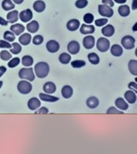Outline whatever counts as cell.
I'll list each match as a JSON object with an SVG mask.
<instances>
[{
	"mask_svg": "<svg viewBox=\"0 0 137 154\" xmlns=\"http://www.w3.org/2000/svg\"><path fill=\"white\" fill-rule=\"evenodd\" d=\"M49 66L45 62H40L35 66V72L38 78L43 79L47 76L49 74Z\"/></svg>",
	"mask_w": 137,
	"mask_h": 154,
	"instance_id": "cell-1",
	"label": "cell"
},
{
	"mask_svg": "<svg viewBox=\"0 0 137 154\" xmlns=\"http://www.w3.org/2000/svg\"><path fill=\"white\" fill-rule=\"evenodd\" d=\"M19 77L20 79H26L30 82L34 81L35 79V75L32 67L21 68L19 72Z\"/></svg>",
	"mask_w": 137,
	"mask_h": 154,
	"instance_id": "cell-2",
	"label": "cell"
},
{
	"mask_svg": "<svg viewBox=\"0 0 137 154\" xmlns=\"http://www.w3.org/2000/svg\"><path fill=\"white\" fill-rule=\"evenodd\" d=\"M17 89L18 91L22 95H27L32 91V86L28 81H21L17 85Z\"/></svg>",
	"mask_w": 137,
	"mask_h": 154,
	"instance_id": "cell-3",
	"label": "cell"
},
{
	"mask_svg": "<svg viewBox=\"0 0 137 154\" xmlns=\"http://www.w3.org/2000/svg\"><path fill=\"white\" fill-rule=\"evenodd\" d=\"M97 48L99 51L102 53L106 52L110 48V42L107 38L101 37L97 42Z\"/></svg>",
	"mask_w": 137,
	"mask_h": 154,
	"instance_id": "cell-4",
	"label": "cell"
},
{
	"mask_svg": "<svg viewBox=\"0 0 137 154\" xmlns=\"http://www.w3.org/2000/svg\"><path fill=\"white\" fill-rule=\"evenodd\" d=\"M135 38L132 35H126L122 38V45L125 49L130 50L135 48Z\"/></svg>",
	"mask_w": 137,
	"mask_h": 154,
	"instance_id": "cell-5",
	"label": "cell"
},
{
	"mask_svg": "<svg viewBox=\"0 0 137 154\" xmlns=\"http://www.w3.org/2000/svg\"><path fill=\"white\" fill-rule=\"evenodd\" d=\"M98 11L101 16L106 18H111L114 15V10L111 7L105 4L98 6Z\"/></svg>",
	"mask_w": 137,
	"mask_h": 154,
	"instance_id": "cell-6",
	"label": "cell"
},
{
	"mask_svg": "<svg viewBox=\"0 0 137 154\" xmlns=\"http://www.w3.org/2000/svg\"><path fill=\"white\" fill-rule=\"evenodd\" d=\"M19 17L22 22L24 23H27L32 20L33 18V13L31 9H25L20 13Z\"/></svg>",
	"mask_w": 137,
	"mask_h": 154,
	"instance_id": "cell-7",
	"label": "cell"
},
{
	"mask_svg": "<svg viewBox=\"0 0 137 154\" xmlns=\"http://www.w3.org/2000/svg\"><path fill=\"white\" fill-rule=\"evenodd\" d=\"M80 50V45L76 41H72L67 45V51L70 54H76L79 53Z\"/></svg>",
	"mask_w": 137,
	"mask_h": 154,
	"instance_id": "cell-8",
	"label": "cell"
},
{
	"mask_svg": "<svg viewBox=\"0 0 137 154\" xmlns=\"http://www.w3.org/2000/svg\"><path fill=\"white\" fill-rule=\"evenodd\" d=\"M46 48L49 53H56L60 49V44L56 41L51 40L48 41Z\"/></svg>",
	"mask_w": 137,
	"mask_h": 154,
	"instance_id": "cell-9",
	"label": "cell"
},
{
	"mask_svg": "<svg viewBox=\"0 0 137 154\" xmlns=\"http://www.w3.org/2000/svg\"><path fill=\"white\" fill-rule=\"evenodd\" d=\"M83 45L86 49H92L95 45V38L92 35L84 37L83 40Z\"/></svg>",
	"mask_w": 137,
	"mask_h": 154,
	"instance_id": "cell-10",
	"label": "cell"
},
{
	"mask_svg": "<svg viewBox=\"0 0 137 154\" xmlns=\"http://www.w3.org/2000/svg\"><path fill=\"white\" fill-rule=\"evenodd\" d=\"M25 27L20 23H17L11 25L10 30L16 35H20L24 32Z\"/></svg>",
	"mask_w": 137,
	"mask_h": 154,
	"instance_id": "cell-11",
	"label": "cell"
},
{
	"mask_svg": "<svg viewBox=\"0 0 137 154\" xmlns=\"http://www.w3.org/2000/svg\"><path fill=\"white\" fill-rule=\"evenodd\" d=\"M41 104V103L40 101L39 100V99L35 97L31 98L28 100L27 102L28 109L31 110H35L39 109L40 107Z\"/></svg>",
	"mask_w": 137,
	"mask_h": 154,
	"instance_id": "cell-12",
	"label": "cell"
},
{
	"mask_svg": "<svg viewBox=\"0 0 137 154\" xmlns=\"http://www.w3.org/2000/svg\"><path fill=\"white\" fill-rule=\"evenodd\" d=\"M6 19L8 23L14 24L19 20V12L17 10H14L8 12L6 16Z\"/></svg>",
	"mask_w": 137,
	"mask_h": 154,
	"instance_id": "cell-13",
	"label": "cell"
},
{
	"mask_svg": "<svg viewBox=\"0 0 137 154\" xmlns=\"http://www.w3.org/2000/svg\"><path fill=\"white\" fill-rule=\"evenodd\" d=\"M80 25V22L77 19H72L67 23L66 27L67 29L71 32H75L78 29Z\"/></svg>",
	"mask_w": 137,
	"mask_h": 154,
	"instance_id": "cell-14",
	"label": "cell"
},
{
	"mask_svg": "<svg viewBox=\"0 0 137 154\" xmlns=\"http://www.w3.org/2000/svg\"><path fill=\"white\" fill-rule=\"evenodd\" d=\"M80 32L83 35H88L93 34L95 32V27L92 25H86L83 24L81 25Z\"/></svg>",
	"mask_w": 137,
	"mask_h": 154,
	"instance_id": "cell-15",
	"label": "cell"
},
{
	"mask_svg": "<svg viewBox=\"0 0 137 154\" xmlns=\"http://www.w3.org/2000/svg\"><path fill=\"white\" fill-rule=\"evenodd\" d=\"M114 27L111 24L106 25L101 30L102 35L106 37H112L114 33Z\"/></svg>",
	"mask_w": 137,
	"mask_h": 154,
	"instance_id": "cell-16",
	"label": "cell"
},
{
	"mask_svg": "<svg viewBox=\"0 0 137 154\" xmlns=\"http://www.w3.org/2000/svg\"><path fill=\"white\" fill-rule=\"evenodd\" d=\"M39 24L37 21L33 20L28 23L26 25V29L29 32L32 33H36L39 29Z\"/></svg>",
	"mask_w": 137,
	"mask_h": 154,
	"instance_id": "cell-17",
	"label": "cell"
},
{
	"mask_svg": "<svg viewBox=\"0 0 137 154\" xmlns=\"http://www.w3.org/2000/svg\"><path fill=\"white\" fill-rule=\"evenodd\" d=\"M32 38V35L30 33H24L19 37V41L22 45L27 46L30 44Z\"/></svg>",
	"mask_w": 137,
	"mask_h": 154,
	"instance_id": "cell-18",
	"label": "cell"
},
{
	"mask_svg": "<svg viewBox=\"0 0 137 154\" xmlns=\"http://www.w3.org/2000/svg\"><path fill=\"white\" fill-rule=\"evenodd\" d=\"M44 92L49 94H52L56 91V86L55 83L52 82H47L44 84L43 86Z\"/></svg>",
	"mask_w": 137,
	"mask_h": 154,
	"instance_id": "cell-19",
	"label": "cell"
},
{
	"mask_svg": "<svg viewBox=\"0 0 137 154\" xmlns=\"http://www.w3.org/2000/svg\"><path fill=\"white\" fill-rule=\"evenodd\" d=\"M33 8L36 12H42L46 8L45 3L42 0H37L33 4Z\"/></svg>",
	"mask_w": 137,
	"mask_h": 154,
	"instance_id": "cell-20",
	"label": "cell"
},
{
	"mask_svg": "<svg viewBox=\"0 0 137 154\" xmlns=\"http://www.w3.org/2000/svg\"><path fill=\"white\" fill-rule=\"evenodd\" d=\"M99 100L95 96L90 97L86 100V105L90 109H95L98 106Z\"/></svg>",
	"mask_w": 137,
	"mask_h": 154,
	"instance_id": "cell-21",
	"label": "cell"
},
{
	"mask_svg": "<svg viewBox=\"0 0 137 154\" xmlns=\"http://www.w3.org/2000/svg\"><path fill=\"white\" fill-rule=\"evenodd\" d=\"M111 53L114 56H121L123 53V48L119 44H114L111 48Z\"/></svg>",
	"mask_w": 137,
	"mask_h": 154,
	"instance_id": "cell-22",
	"label": "cell"
},
{
	"mask_svg": "<svg viewBox=\"0 0 137 154\" xmlns=\"http://www.w3.org/2000/svg\"><path fill=\"white\" fill-rule=\"evenodd\" d=\"M62 95L65 99H69L73 95V89L69 85H65L62 88Z\"/></svg>",
	"mask_w": 137,
	"mask_h": 154,
	"instance_id": "cell-23",
	"label": "cell"
},
{
	"mask_svg": "<svg viewBox=\"0 0 137 154\" xmlns=\"http://www.w3.org/2000/svg\"><path fill=\"white\" fill-rule=\"evenodd\" d=\"M124 97L129 103L134 104L137 100L135 93L132 91H127L124 94Z\"/></svg>",
	"mask_w": 137,
	"mask_h": 154,
	"instance_id": "cell-24",
	"label": "cell"
},
{
	"mask_svg": "<svg viewBox=\"0 0 137 154\" xmlns=\"http://www.w3.org/2000/svg\"><path fill=\"white\" fill-rule=\"evenodd\" d=\"M115 105L121 110H126L128 109V104L122 98H117L115 101Z\"/></svg>",
	"mask_w": 137,
	"mask_h": 154,
	"instance_id": "cell-25",
	"label": "cell"
},
{
	"mask_svg": "<svg viewBox=\"0 0 137 154\" xmlns=\"http://www.w3.org/2000/svg\"><path fill=\"white\" fill-rule=\"evenodd\" d=\"M130 8L127 5L120 6L118 8V13L122 17H126L130 14Z\"/></svg>",
	"mask_w": 137,
	"mask_h": 154,
	"instance_id": "cell-26",
	"label": "cell"
},
{
	"mask_svg": "<svg viewBox=\"0 0 137 154\" xmlns=\"http://www.w3.org/2000/svg\"><path fill=\"white\" fill-rule=\"evenodd\" d=\"M39 97L41 100L43 101L48 102H55L59 100V98L56 97L50 96V95H46L45 94L40 93L39 94Z\"/></svg>",
	"mask_w": 137,
	"mask_h": 154,
	"instance_id": "cell-27",
	"label": "cell"
},
{
	"mask_svg": "<svg viewBox=\"0 0 137 154\" xmlns=\"http://www.w3.org/2000/svg\"><path fill=\"white\" fill-rule=\"evenodd\" d=\"M2 8L6 11H11L15 8V4L11 0H3L2 2Z\"/></svg>",
	"mask_w": 137,
	"mask_h": 154,
	"instance_id": "cell-28",
	"label": "cell"
},
{
	"mask_svg": "<svg viewBox=\"0 0 137 154\" xmlns=\"http://www.w3.org/2000/svg\"><path fill=\"white\" fill-rule=\"evenodd\" d=\"M128 69L130 73L134 75H137V61L130 60L128 63Z\"/></svg>",
	"mask_w": 137,
	"mask_h": 154,
	"instance_id": "cell-29",
	"label": "cell"
},
{
	"mask_svg": "<svg viewBox=\"0 0 137 154\" xmlns=\"http://www.w3.org/2000/svg\"><path fill=\"white\" fill-rule=\"evenodd\" d=\"M22 64L26 67L30 66L34 64V59L29 55H25L22 58Z\"/></svg>",
	"mask_w": 137,
	"mask_h": 154,
	"instance_id": "cell-30",
	"label": "cell"
},
{
	"mask_svg": "<svg viewBox=\"0 0 137 154\" xmlns=\"http://www.w3.org/2000/svg\"><path fill=\"white\" fill-rule=\"evenodd\" d=\"M87 57L90 63L93 65H97L100 62V58L98 55L96 53H90L88 54Z\"/></svg>",
	"mask_w": 137,
	"mask_h": 154,
	"instance_id": "cell-31",
	"label": "cell"
},
{
	"mask_svg": "<svg viewBox=\"0 0 137 154\" xmlns=\"http://www.w3.org/2000/svg\"><path fill=\"white\" fill-rule=\"evenodd\" d=\"M71 56L70 55L67 53H62L60 54V56L59 57V61L63 64H68L71 61Z\"/></svg>",
	"mask_w": 137,
	"mask_h": 154,
	"instance_id": "cell-32",
	"label": "cell"
},
{
	"mask_svg": "<svg viewBox=\"0 0 137 154\" xmlns=\"http://www.w3.org/2000/svg\"><path fill=\"white\" fill-rule=\"evenodd\" d=\"M12 48L10 49V52L13 54H18L22 51V46L17 42H14L12 44Z\"/></svg>",
	"mask_w": 137,
	"mask_h": 154,
	"instance_id": "cell-33",
	"label": "cell"
},
{
	"mask_svg": "<svg viewBox=\"0 0 137 154\" xmlns=\"http://www.w3.org/2000/svg\"><path fill=\"white\" fill-rule=\"evenodd\" d=\"M3 38L5 40L8 42H12L15 40L16 36L12 32L7 30L4 33Z\"/></svg>",
	"mask_w": 137,
	"mask_h": 154,
	"instance_id": "cell-34",
	"label": "cell"
},
{
	"mask_svg": "<svg viewBox=\"0 0 137 154\" xmlns=\"http://www.w3.org/2000/svg\"><path fill=\"white\" fill-rule=\"evenodd\" d=\"M12 57V54L6 50H3L0 52V59L4 61H8Z\"/></svg>",
	"mask_w": 137,
	"mask_h": 154,
	"instance_id": "cell-35",
	"label": "cell"
},
{
	"mask_svg": "<svg viewBox=\"0 0 137 154\" xmlns=\"http://www.w3.org/2000/svg\"><path fill=\"white\" fill-rule=\"evenodd\" d=\"M21 60L19 57H14L7 64L9 68H14L19 65Z\"/></svg>",
	"mask_w": 137,
	"mask_h": 154,
	"instance_id": "cell-36",
	"label": "cell"
},
{
	"mask_svg": "<svg viewBox=\"0 0 137 154\" xmlns=\"http://www.w3.org/2000/svg\"><path fill=\"white\" fill-rule=\"evenodd\" d=\"M86 65V62L83 60H74L71 62V65L72 67L76 68H79L84 66Z\"/></svg>",
	"mask_w": 137,
	"mask_h": 154,
	"instance_id": "cell-37",
	"label": "cell"
},
{
	"mask_svg": "<svg viewBox=\"0 0 137 154\" xmlns=\"http://www.w3.org/2000/svg\"><path fill=\"white\" fill-rule=\"evenodd\" d=\"M44 38L42 35H35L32 39V43L35 45H40L41 44H42Z\"/></svg>",
	"mask_w": 137,
	"mask_h": 154,
	"instance_id": "cell-38",
	"label": "cell"
},
{
	"mask_svg": "<svg viewBox=\"0 0 137 154\" xmlns=\"http://www.w3.org/2000/svg\"><path fill=\"white\" fill-rule=\"evenodd\" d=\"M83 20L85 23L90 24L93 22L94 20V16L90 13H87L83 17Z\"/></svg>",
	"mask_w": 137,
	"mask_h": 154,
	"instance_id": "cell-39",
	"label": "cell"
},
{
	"mask_svg": "<svg viewBox=\"0 0 137 154\" xmlns=\"http://www.w3.org/2000/svg\"><path fill=\"white\" fill-rule=\"evenodd\" d=\"M87 0H77L75 3V6L79 9H83L88 5Z\"/></svg>",
	"mask_w": 137,
	"mask_h": 154,
	"instance_id": "cell-40",
	"label": "cell"
},
{
	"mask_svg": "<svg viewBox=\"0 0 137 154\" xmlns=\"http://www.w3.org/2000/svg\"><path fill=\"white\" fill-rule=\"evenodd\" d=\"M108 19L106 18H101L95 21V23L96 25L98 27H101L104 26L108 23Z\"/></svg>",
	"mask_w": 137,
	"mask_h": 154,
	"instance_id": "cell-41",
	"label": "cell"
},
{
	"mask_svg": "<svg viewBox=\"0 0 137 154\" xmlns=\"http://www.w3.org/2000/svg\"><path fill=\"white\" fill-rule=\"evenodd\" d=\"M12 48L11 44L5 40H0V48H6V49H11Z\"/></svg>",
	"mask_w": 137,
	"mask_h": 154,
	"instance_id": "cell-42",
	"label": "cell"
},
{
	"mask_svg": "<svg viewBox=\"0 0 137 154\" xmlns=\"http://www.w3.org/2000/svg\"><path fill=\"white\" fill-rule=\"evenodd\" d=\"M107 114H124V112H121L120 110H118L117 109L115 108L114 107H111L110 108L108 109L107 110Z\"/></svg>",
	"mask_w": 137,
	"mask_h": 154,
	"instance_id": "cell-43",
	"label": "cell"
},
{
	"mask_svg": "<svg viewBox=\"0 0 137 154\" xmlns=\"http://www.w3.org/2000/svg\"><path fill=\"white\" fill-rule=\"evenodd\" d=\"M48 112H49L48 109H47L45 107H42L39 109L38 111L35 112V114H48Z\"/></svg>",
	"mask_w": 137,
	"mask_h": 154,
	"instance_id": "cell-44",
	"label": "cell"
},
{
	"mask_svg": "<svg viewBox=\"0 0 137 154\" xmlns=\"http://www.w3.org/2000/svg\"><path fill=\"white\" fill-rule=\"evenodd\" d=\"M128 88L130 89L133 90L135 91V93L137 92V84L136 83L134 82H132L128 84Z\"/></svg>",
	"mask_w": 137,
	"mask_h": 154,
	"instance_id": "cell-45",
	"label": "cell"
},
{
	"mask_svg": "<svg viewBox=\"0 0 137 154\" xmlns=\"http://www.w3.org/2000/svg\"><path fill=\"white\" fill-rule=\"evenodd\" d=\"M102 3L103 4L107 5L111 7L114 6V2H113V0H102Z\"/></svg>",
	"mask_w": 137,
	"mask_h": 154,
	"instance_id": "cell-46",
	"label": "cell"
},
{
	"mask_svg": "<svg viewBox=\"0 0 137 154\" xmlns=\"http://www.w3.org/2000/svg\"><path fill=\"white\" fill-rule=\"evenodd\" d=\"M8 24V22L4 18H2L0 16V25L3 26H6Z\"/></svg>",
	"mask_w": 137,
	"mask_h": 154,
	"instance_id": "cell-47",
	"label": "cell"
},
{
	"mask_svg": "<svg viewBox=\"0 0 137 154\" xmlns=\"http://www.w3.org/2000/svg\"><path fill=\"white\" fill-rule=\"evenodd\" d=\"M7 71V68L4 66H0V78L4 75Z\"/></svg>",
	"mask_w": 137,
	"mask_h": 154,
	"instance_id": "cell-48",
	"label": "cell"
},
{
	"mask_svg": "<svg viewBox=\"0 0 137 154\" xmlns=\"http://www.w3.org/2000/svg\"><path fill=\"white\" fill-rule=\"evenodd\" d=\"M132 11H135L137 9V0H133L132 1Z\"/></svg>",
	"mask_w": 137,
	"mask_h": 154,
	"instance_id": "cell-49",
	"label": "cell"
},
{
	"mask_svg": "<svg viewBox=\"0 0 137 154\" xmlns=\"http://www.w3.org/2000/svg\"><path fill=\"white\" fill-rule=\"evenodd\" d=\"M114 1L117 3L120 4H125L127 1V0H114Z\"/></svg>",
	"mask_w": 137,
	"mask_h": 154,
	"instance_id": "cell-50",
	"label": "cell"
},
{
	"mask_svg": "<svg viewBox=\"0 0 137 154\" xmlns=\"http://www.w3.org/2000/svg\"><path fill=\"white\" fill-rule=\"evenodd\" d=\"M24 1V0H12V1L14 2V3L18 4V5H20V4L23 3Z\"/></svg>",
	"mask_w": 137,
	"mask_h": 154,
	"instance_id": "cell-51",
	"label": "cell"
},
{
	"mask_svg": "<svg viewBox=\"0 0 137 154\" xmlns=\"http://www.w3.org/2000/svg\"><path fill=\"white\" fill-rule=\"evenodd\" d=\"M132 30L134 32L137 31V23H135V24L134 25V26L132 27Z\"/></svg>",
	"mask_w": 137,
	"mask_h": 154,
	"instance_id": "cell-52",
	"label": "cell"
},
{
	"mask_svg": "<svg viewBox=\"0 0 137 154\" xmlns=\"http://www.w3.org/2000/svg\"><path fill=\"white\" fill-rule=\"evenodd\" d=\"M3 82L2 81H0V89L2 88V86H3Z\"/></svg>",
	"mask_w": 137,
	"mask_h": 154,
	"instance_id": "cell-53",
	"label": "cell"
}]
</instances>
